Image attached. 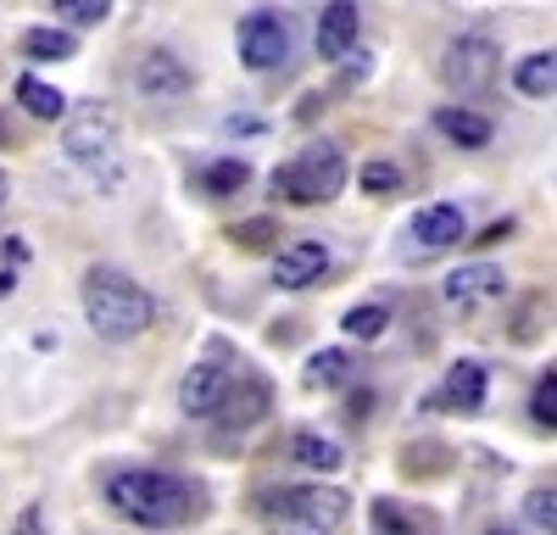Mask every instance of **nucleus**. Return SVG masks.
<instances>
[{"mask_svg":"<svg viewBox=\"0 0 557 535\" xmlns=\"http://www.w3.org/2000/svg\"><path fill=\"white\" fill-rule=\"evenodd\" d=\"M268 401H273V396H268L262 380H240V385H228V396H223L218 413L235 424V430H246V424H257V419L268 413Z\"/></svg>","mask_w":557,"mask_h":535,"instance_id":"16","label":"nucleus"},{"mask_svg":"<svg viewBox=\"0 0 557 535\" xmlns=\"http://www.w3.org/2000/svg\"><path fill=\"white\" fill-rule=\"evenodd\" d=\"M362 190H368V196H396V190H401V173H396L391 162H368V167H362Z\"/></svg>","mask_w":557,"mask_h":535,"instance_id":"29","label":"nucleus"},{"mask_svg":"<svg viewBox=\"0 0 557 535\" xmlns=\"http://www.w3.org/2000/svg\"><path fill=\"white\" fill-rule=\"evenodd\" d=\"M368 408H374V390H357L351 396V419H368Z\"/></svg>","mask_w":557,"mask_h":535,"instance_id":"31","label":"nucleus"},{"mask_svg":"<svg viewBox=\"0 0 557 535\" xmlns=\"http://www.w3.org/2000/svg\"><path fill=\"white\" fill-rule=\"evenodd\" d=\"M78 301H84V319L101 340H139L151 324H157V301L139 290L128 274L117 268H89L84 285H78Z\"/></svg>","mask_w":557,"mask_h":535,"instance_id":"2","label":"nucleus"},{"mask_svg":"<svg viewBox=\"0 0 557 535\" xmlns=\"http://www.w3.org/2000/svg\"><path fill=\"white\" fill-rule=\"evenodd\" d=\"M441 401H446L451 413H480V408H485V369H480V363H457V369H446Z\"/></svg>","mask_w":557,"mask_h":535,"instance_id":"15","label":"nucleus"},{"mask_svg":"<svg viewBox=\"0 0 557 535\" xmlns=\"http://www.w3.org/2000/svg\"><path fill=\"white\" fill-rule=\"evenodd\" d=\"M351 497L335 485H301V490H285L278 508L268 513V535H335L341 519H346Z\"/></svg>","mask_w":557,"mask_h":535,"instance_id":"5","label":"nucleus"},{"mask_svg":"<svg viewBox=\"0 0 557 535\" xmlns=\"http://www.w3.org/2000/svg\"><path fill=\"white\" fill-rule=\"evenodd\" d=\"M435 128L446 134L451 146H462V151H485L491 146V117H480L469 107H441L435 112Z\"/></svg>","mask_w":557,"mask_h":535,"instance_id":"14","label":"nucleus"},{"mask_svg":"<svg viewBox=\"0 0 557 535\" xmlns=\"http://www.w3.org/2000/svg\"><path fill=\"white\" fill-rule=\"evenodd\" d=\"M240 62H246L251 73L285 67V62H290V28H285V17H273V12L240 17Z\"/></svg>","mask_w":557,"mask_h":535,"instance_id":"7","label":"nucleus"},{"mask_svg":"<svg viewBox=\"0 0 557 535\" xmlns=\"http://www.w3.org/2000/svg\"><path fill=\"white\" fill-rule=\"evenodd\" d=\"M341 324H346L351 340H380V335L391 329V307H385V301H357Z\"/></svg>","mask_w":557,"mask_h":535,"instance_id":"21","label":"nucleus"},{"mask_svg":"<svg viewBox=\"0 0 557 535\" xmlns=\"http://www.w3.org/2000/svg\"><path fill=\"white\" fill-rule=\"evenodd\" d=\"M134 84H139V96L146 101H157V107H173V101H184L190 96V67H184L173 51H151L146 62H139V73H134Z\"/></svg>","mask_w":557,"mask_h":535,"instance_id":"10","label":"nucleus"},{"mask_svg":"<svg viewBox=\"0 0 557 535\" xmlns=\"http://www.w3.org/2000/svg\"><path fill=\"white\" fill-rule=\"evenodd\" d=\"M201 490L178 474L162 469H123L107 480V502L128 519V524H146V530H173V524H190L201 513Z\"/></svg>","mask_w":557,"mask_h":535,"instance_id":"1","label":"nucleus"},{"mask_svg":"<svg viewBox=\"0 0 557 535\" xmlns=\"http://www.w3.org/2000/svg\"><path fill=\"white\" fill-rule=\"evenodd\" d=\"M7 190H12V178H7V173H0V207H7Z\"/></svg>","mask_w":557,"mask_h":535,"instance_id":"33","label":"nucleus"},{"mask_svg":"<svg viewBox=\"0 0 557 535\" xmlns=\"http://www.w3.org/2000/svg\"><path fill=\"white\" fill-rule=\"evenodd\" d=\"M62 151L67 162H78L89 178H96L101 190H117V178H123V151H117V112L101 107V101H89L67 117L62 128Z\"/></svg>","mask_w":557,"mask_h":535,"instance_id":"3","label":"nucleus"},{"mask_svg":"<svg viewBox=\"0 0 557 535\" xmlns=\"http://www.w3.org/2000/svg\"><path fill=\"white\" fill-rule=\"evenodd\" d=\"M23 57L28 62H67L73 57V34L67 28H28L23 34Z\"/></svg>","mask_w":557,"mask_h":535,"instance_id":"20","label":"nucleus"},{"mask_svg":"<svg viewBox=\"0 0 557 535\" xmlns=\"http://www.w3.org/2000/svg\"><path fill=\"white\" fill-rule=\"evenodd\" d=\"M524 513H530V524H541V530L552 535V530H557V490H552V485L530 490V502H524Z\"/></svg>","mask_w":557,"mask_h":535,"instance_id":"28","label":"nucleus"},{"mask_svg":"<svg viewBox=\"0 0 557 535\" xmlns=\"http://www.w3.org/2000/svg\"><path fill=\"white\" fill-rule=\"evenodd\" d=\"M17 101H23L34 117H45V123L67 117V96H62L57 84H45V78H17Z\"/></svg>","mask_w":557,"mask_h":535,"instance_id":"17","label":"nucleus"},{"mask_svg":"<svg viewBox=\"0 0 557 535\" xmlns=\"http://www.w3.org/2000/svg\"><path fill=\"white\" fill-rule=\"evenodd\" d=\"M12 535H51V530H45V513H39V502H28V508L12 519Z\"/></svg>","mask_w":557,"mask_h":535,"instance_id":"30","label":"nucleus"},{"mask_svg":"<svg viewBox=\"0 0 557 535\" xmlns=\"http://www.w3.org/2000/svg\"><path fill=\"white\" fill-rule=\"evenodd\" d=\"M273 190L296 201V207H323L346 190V151L335 140H312L301 146L285 167H273Z\"/></svg>","mask_w":557,"mask_h":535,"instance_id":"4","label":"nucleus"},{"mask_svg":"<svg viewBox=\"0 0 557 535\" xmlns=\"http://www.w3.org/2000/svg\"><path fill=\"white\" fill-rule=\"evenodd\" d=\"M290 452H296V463L301 469H318V474H335L346 458H341V446L335 440H323V435H296L290 440Z\"/></svg>","mask_w":557,"mask_h":535,"instance_id":"22","label":"nucleus"},{"mask_svg":"<svg viewBox=\"0 0 557 535\" xmlns=\"http://www.w3.org/2000/svg\"><path fill=\"white\" fill-rule=\"evenodd\" d=\"M228 385H235V374H228L223 363H196L190 374H184V385H178V408L190 419H212L223 408Z\"/></svg>","mask_w":557,"mask_h":535,"instance_id":"11","label":"nucleus"},{"mask_svg":"<svg viewBox=\"0 0 557 535\" xmlns=\"http://www.w3.org/2000/svg\"><path fill=\"white\" fill-rule=\"evenodd\" d=\"M530 413H535V424L541 430H552L557 424V374L546 369V380L535 385V396H530Z\"/></svg>","mask_w":557,"mask_h":535,"instance_id":"27","label":"nucleus"},{"mask_svg":"<svg viewBox=\"0 0 557 535\" xmlns=\"http://www.w3.org/2000/svg\"><path fill=\"white\" fill-rule=\"evenodd\" d=\"M513 84L524 89V96L546 101L552 89H557V57H552V51H535V57H524V62L513 67Z\"/></svg>","mask_w":557,"mask_h":535,"instance_id":"18","label":"nucleus"},{"mask_svg":"<svg viewBox=\"0 0 557 535\" xmlns=\"http://www.w3.org/2000/svg\"><path fill=\"white\" fill-rule=\"evenodd\" d=\"M346 380H351V357H346L341 346L307 357V385H312V390H335V385H346Z\"/></svg>","mask_w":557,"mask_h":535,"instance_id":"19","label":"nucleus"},{"mask_svg":"<svg viewBox=\"0 0 557 535\" xmlns=\"http://www.w3.org/2000/svg\"><path fill=\"white\" fill-rule=\"evenodd\" d=\"M357 28H362V17H357L351 0L323 7V12H318V57H323V62H346L351 45H357Z\"/></svg>","mask_w":557,"mask_h":535,"instance_id":"13","label":"nucleus"},{"mask_svg":"<svg viewBox=\"0 0 557 535\" xmlns=\"http://www.w3.org/2000/svg\"><path fill=\"white\" fill-rule=\"evenodd\" d=\"M374 524H380L385 535H412V530L424 524V519H418V513H401L391 497H380V502H374Z\"/></svg>","mask_w":557,"mask_h":535,"instance_id":"26","label":"nucleus"},{"mask_svg":"<svg viewBox=\"0 0 557 535\" xmlns=\"http://www.w3.org/2000/svg\"><path fill=\"white\" fill-rule=\"evenodd\" d=\"M485 535H519V530H513V524H491Z\"/></svg>","mask_w":557,"mask_h":535,"instance_id":"32","label":"nucleus"},{"mask_svg":"<svg viewBox=\"0 0 557 535\" xmlns=\"http://www.w3.org/2000/svg\"><path fill=\"white\" fill-rule=\"evenodd\" d=\"M496 67H502V57H496V45L485 34H457L446 45V57H441V78L457 89V96H480V89H491Z\"/></svg>","mask_w":557,"mask_h":535,"instance_id":"6","label":"nucleus"},{"mask_svg":"<svg viewBox=\"0 0 557 535\" xmlns=\"http://www.w3.org/2000/svg\"><path fill=\"white\" fill-rule=\"evenodd\" d=\"M507 296V274L496 262H462L457 274H446V301L451 307H485Z\"/></svg>","mask_w":557,"mask_h":535,"instance_id":"12","label":"nucleus"},{"mask_svg":"<svg viewBox=\"0 0 557 535\" xmlns=\"http://www.w3.org/2000/svg\"><path fill=\"white\" fill-rule=\"evenodd\" d=\"M323 274H330V246L323 240H290V246H278V257H273V285L278 290H307Z\"/></svg>","mask_w":557,"mask_h":535,"instance_id":"8","label":"nucleus"},{"mask_svg":"<svg viewBox=\"0 0 557 535\" xmlns=\"http://www.w3.org/2000/svg\"><path fill=\"white\" fill-rule=\"evenodd\" d=\"M57 17L73 23V28H96V23L112 17V7H107V0H57Z\"/></svg>","mask_w":557,"mask_h":535,"instance_id":"25","label":"nucleus"},{"mask_svg":"<svg viewBox=\"0 0 557 535\" xmlns=\"http://www.w3.org/2000/svg\"><path fill=\"white\" fill-rule=\"evenodd\" d=\"M240 185H251V167H246L240 157H223V162L201 167V190H207V196H235Z\"/></svg>","mask_w":557,"mask_h":535,"instance_id":"23","label":"nucleus"},{"mask_svg":"<svg viewBox=\"0 0 557 535\" xmlns=\"http://www.w3.org/2000/svg\"><path fill=\"white\" fill-rule=\"evenodd\" d=\"M273 235H278L273 217H246V223H235V229H228V240H235L240 251H268Z\"/></svg>","mask_w":557,"mask_h":535,"instance_id":"24","label":"nucleus"},{"mask_svg":"<svg viewBox=\"0 0 557 535\" xmlns=\"http://www.w3.org/2000/svg\"><path fill=\"white\" fill-rule=\"evenodd\" d=\"M457 240H469V217H462L451 201H435L424 212H412V223H407V246L412 251H446Z\"/></svg>","mask_w":557,"mask_h":535,"instance_id":"9","label":"nucleus"}]
</instances>
